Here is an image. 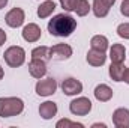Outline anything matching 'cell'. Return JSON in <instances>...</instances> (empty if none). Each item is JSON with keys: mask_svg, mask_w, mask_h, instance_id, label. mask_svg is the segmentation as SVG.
Here are the masks:
<instances>
[{"mask_svg": "<svg viewBox=\"0 0 129 128\" xmlns=\"http://www.w3.org/2000/svg\"><path fill=\"white\" fill-rule=\"evenodd\" d=\"M56 127L57 128H83L84 125L83 124H80V122H74V121H69V119H60V121H57V124H56Z\"/></svg>", "mask_w": 129, "mask_h": 128, "instance_id": "7402d4cb", "label": "cell"}, {"mask_svg": "<svg viewBox=\"0 0 129 128\" xmlns=\"http://www.w3.org/2000/svg\"><path fill=\"white\" fill-rule=\"evenodd\" d=\"M60 5L66 12H72L75 9V5H77V0H60Z\"/></svg>", "mask_w": 129, "mask_h": 128, "instance_id": "cb8c5ba5", "label": "cell"}, {"mask_svg": "<svg viewBox=\"0 0 129 128\" xmlns=\"http://www.w3.org/2000/svg\"><path fill=\"white\" fill-rule=\"evenodd\" d=\"M3 59L11 68H18L26 62V50L20 45H12L5 50Z\"/></svg>", "mask_w": 129, "mask_h": 128, "instance_id": "3957f363", "label": "cell"}, {"mask_svg": "<svg viewBox=\"0 0 129 128\" xmlns=\"http://www.w3.org/2000/svg\"><path fill=\"white\" fill-rule=\"evenodd\" d=\"M120 12L123 17H128L129 18V0H123L122 5H120Z\"/></svg>", "mask_w": 129, "mask_h": 128, "instance_id": "d4e9b609", "label": "cell"}, {"mask_svg": "<svg viewBox=\"0 0 129 128\" xmlns=\"http://www.w3.org/2000/svg\"><path fill=\"white\" fill-rule=\"evenodd\" d=\"M47 62L45 60H42V59H32L30 62H29V72H30V75H32L33 78H42V77H45V74H47Z\"/></svg>", "mask_w": 129, "mask_h": 128, "instance_id": "30bf717a", "label": "cell"}, {"mask_svg": "<svg viewBox=\"0 0 129 128\" xmlns=\"http://www.w3.org/2000/svg\"><path fill=\"white\" fill-rule=\"evenodd\" d=\"M6 39H8V36H6V32H5V30L0 27V47H2V45L6 42Z\"/></svg>", "mask_w": 129, "mask_h": 128, "instance_id": "484cf974", "label": "cell"}, {"mask_svg": "<svg viewBox=\"0 0 129 128\" xmlns=\"http://www.w3.org/2000/svg\"><path fill=\"white\" fill-rule=\"evenodd\" d=\"M102 2H104V3H105L107 6H110V8H111V6H113L114 3H116V0H102Z\"/></svg>", "mask_w": 129, "mask_h": 128, "instance_id": "4316f807", "label": "cell"}, {"mask_svg": "<svg viewBox=\"0 0 129 128\" xmlns=\"http://www.w3.org/2000/svg\"><path fill=\"white\" fill-rule=\"evenodd\" d=\"M32 59H42L47 62L50 59V47H47V45L35 47L32 50Z\"/></svg>", "mask_w": 129, "mask_h": 128, "instance_id": "ffe728a7", "label": "cell"}, {"mask_svg": "<svg viewBox=\"0 0 129 128\" xmlns=\"http://www.w3.org/2000/svg\"><path fill=\"white\" fill-rule=\"evenodd\" d=\"M8 5V0H0V9H3Z\"/></svg>", "mask_w": 129, "mask_h": 128, "instance_id": "f546056e", "label": "cell"}, {"mask_svg": "<svg viewBox=\"0 0 129 128\" xmlns=\"http://www.w3.org/2000/svg\"><path fill=\"white\" fill-rule=\"evenodd\" d=\"M3 75H5V71H3V68H2V65H0V80L3 78Z\"/></svg>", "mask_w": 129, "mask_h": 128, "instance_id": "4dcf8cb0", "label": "cell"}, {"mask_svg": "<svg viewBox=\"0 0 129 128\" xmlns=\"http://www.w3.org/2000/svg\"><path fill=\"white\" fill-rule=\"evenodd\" d=\"M92 11H93L95 17H98V18H105L108 15V12H110V6H107L102 0H93Z\"/></svg>", "mask_w": 129, "mask_h": 128, "instance_id": "d6986e66", "label": "cell"}, {"mask_svg": "<svg viewBox=\"0 0 129 128\" xmlns=\"http://www.w3.org/2000/svg\"><path fill=\"white\" fill-rule=\"evenodd\" d=\"M125 72H126V68H125V65L123 63H113L110 65V69H108V74H110V77L114 80V81H123V78H125Z\"/></svg>", "mask_w": 129, "mask_h": 128, "instance_id": "e0dca14e", "label": "cell"}, {"mask_svg": "<svg viewBox=\"0 0 129 128\" xmlns=\"http://www.w3.org/2000/svg\"><path fill=\"white\" fill-rule=\"evenodd\" d=\"M41 33H42L41 27L36 23H29V24L24 26L21 35H23V39L26 42H38L41 39Z\"/></svg>", "mask_w": 129, "mask_h": 128, "instance_id": "8fae6325", "label": "cell"}, {"mask_svg": "<svg viewBox=\"0 0 129 128\" xmlns=\"http://www.w3.org/2000/svg\"><path fill=\"white\" fill-rule=\"evenodd\" d=\"M24 110V101L18 96H2L0 98V116L12 118L21 115Z\"/></svg>", "mask_w": 129, "mask_h": 128, "instance_id": "7a4b0ae2", "label": "cell"}, {"mask_svg": "<svg viewBox=\"0 0 129 128\" xmlns=\"http://www.w3.org/2000/svg\"><path fill=\"white\" fill-rule=\"evenodd\" d=\"M57 104L53 102V101H45L39 105V115L42 119L48 121V119H53L56 115H57Z\"/></svg>", "mask_w": 129, "mask_h": 128, "instance_id": "5bb4252c", "label": "cell"}, {"mask_svg": "<svg viewBox=\"0 0 129 128\" xmlns=\"http://www.w3.org/2000/svg\"><path fill=\"white\" fill-rule=\"evenodd\" d=\"M72 47L69 44H56L53 47H50V59L54 60H68L72 56Z\"/></svg>", "mask_w": 129, "mask_h": 128, "instance_id": "8992f818", "label": "cell"}, {"mask_svg": "<svg viewBox=\"0 0 129 128\" xmlns=\"http://www.w3.org/2000/svg\"><path fill=\"white\" fill-rule=\"evenodd\" d=\"M123 81H126L129 84V68H126V72H125V78H123Z\"/></svg>", "mask_w": 129, "mask_h": 128, "instance_id": "83f0119b", "label": "cell"}, {"mask_svg": "<svg viewBox=\"0 0 129 128\" xmlns=\"http://www.w3.org/2000/svg\"><path fill=\"white\" fill-rule=\"evenodd\" d=\"M90 11H92V6H90L89 0H77L74 12H77L78 17H86Z\"/></svg>", "mask_w": 129, "mask_h": 128, "instance_id": "44dd1931", "label": "cell"}, {"mask_svg": "<svg viewBox=\"0 0 129 128\" xmlns=\"http://www.w3.org/2000/svg\"><path fill=\"white\" fill-rule=\"evenodd\" d=\"M117 35L123 39H129V23H122L117 26Z\"/></svg>", "mask_w": 129, "mask_h": 128, "instance_id": "603a6c76", "label": "cell"}, {"mask_svg": "<svg viewBox=\"0 0 129 128\" xmlns=\"http://www.w3.org/2000/svg\"><path fill=\"white\" fill-rule=\"evenodd\" d=\"M113 124L117 128H129V109L119 107L113 112Z\"/></svg>", "mask_w": 129, "mask_h": 128, "instance_id": "9c48e42d", "label": "cell"}, {"mask_svg": "<svg viewBox=\"0 0 129 128\" xmlns=\"http://www.w3.org/2000/svg\"><path fill=\"white\" fill-rule=\"evenodd\" d=\"M110 59L113 63H123L126 59V48L123 44H113L110 47Z\"/></svg>", "mask_w": 129, "mask_h": 128, "instance_id": "7c38bea8", "label": "cell"}, {"mask_svg": "<svg viewBox=\"0 0 129 128\" xmlns=\"http://www.w3.org/2000/svg\"><path fill=\"white\" fill-rule=\"evenodd\" d=\"M92 127H93V128H96V127H101V128H107V125H105V124H101V122H98V124H93Z\"/></svg>", "mask_w": 129, "mask_h": 128, "instance_id": "f1b7e54d", "label": "cell"}, {"mask_svg": "<svg viewBox=\"0 0 129 128\" xmlns=\"http://www.w3.org/2000/svg\"><path fill=\"white\" fill-rule=\"evenodd\" d=\"M92 101L86 96H78L69 102V112L75 116H86L92 112Z\"/></svg>", "mask_w": 129, "mask_h": 128, "instance_id": "277c9868", "label": "cell"}, {"mask_svg": "<svg viewBox=\"0 0 129 128\" xmlns=\"http://www.w3.org/2000/svg\"><path fill=\"white\" fill-rule=\"evenodd\" d=\"M35 91L39 96H51L56 94L57 91V81L53 78V77H48V78H39L36 86H35Z\"/></svg>", "mask_w": 129, "mask_h": 128, "instance_id": "5b68a950", "label": "cell"}, {"mask_svg": "<svg viewBox=\"0 0 129 128\" xmlns=\"http://www.w3.org/2000/svg\"><path fill=\"white\" fill-rule=\"evenodd\" d=\"M90 45H92V48L101 50V51H107V50L110 48L108 38L104 36V35H95V36L90 39Z\"/></svg>", "mask_w": 129, "mask_h": 128, "instance_id": "ac0fdd59", "label": "cell"}, {"mask_svg": "<svg viewBox=\"0 0 129 128\" xmlns=\"http://www.w3.org/2000/svg\"><path fill=\"white\" fill-rule=\"evenodd\" d=\"M93 94H95V98H96L99 102H107V101H110L113 98V89L108 84L101 83V84H98L96 88H95V92Z\"/></svg>", "mask_w": 129, "mask_h": 128, "instance_id": "9a60e30c", "label": "cell"}, {"mask_svg": "<svg viewBox=\"0 0 129 128\" xmlns=\"http://www.w3.org/2000/svg\"><path fill=\"white\" fill-rule=\"evenodd\" d=\"M62 91L64 95L68 96H75L80 95L83 92V83L74 77H68L62 81Z\"/></svg>", "mask_w": 129, "mask_h": 128, "instance_id": "ba28073f", "label": "cell"}, {"mask_svg": "<svg viewBox=\"0 0 129 128\" xmlns=\"http://www.w3.org/2000/svg\"><path fill=\"white\" fill-rule=\"evenodd\" d=\"M54 9H56V3H54L53 0H45V2H42V3L38 6L36 14H38V17H39L41 20H44V18H48V17L54 12Z\"/></svg>", "mask_w": 129, "mask_h": 128, "instance_id": "2e32d148", "label": "cell"}, {"mask_svg": "<svg viewBox=\"0 0 129 128\" xmlns=\"http://www.w3.org/2000/svg\"><path fill=\"white\" fill-rule=\"evenodd\" d=\"M86 60H87V63L92 65V66H102V65L105 63V60H107L105 51H101V50L90 48V50L87 51Z\"/></svg>", "mask_w": 129, "mask_h": 128, "instance_id": "4fadbf2b", "label": "cell"}, {"mask_svg": "<svg viewBox=\"0 0 129 128\" xmlns=\"http://www.w3.org/2000/svg\"><path fill=\"white\" fill-rule=\"evenodd\" d=\"M24 20H26V14L21 8H12L6 15H5V21L9 27L12 29H17L20 26L24 24Z\"/></svg>", "mask_w": 129, "mask_h": 128, "instance_id": "52a82bcc", "label": "cell"}, {"mask_svg": "<svg viewBox=\"0 0 129 128\" xmlns=\"http://www.w3.org/2000/svg\"><path fill=\"white\" fill-rule=\"evenodd\" d=\"M48 32L51 36L57 38H68L77 29V20L69 14H57L48 21Z\"/></svg>", "mask_w": 129, "mask_h": 128, "instance_id": "6da1fadb", "label": "cell"}]
</instances>
